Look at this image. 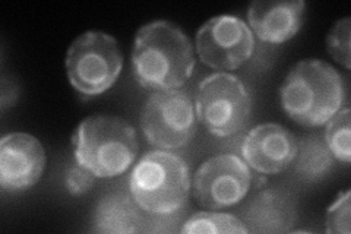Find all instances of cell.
Masks as SVG:
<instances>
[{"label": "cell", "instance_id": "obj_1", "mask_svg": "<svg viewBox=\"0 0 351 234\" xmlns=\"http://www.w3.org/2000/svg\"><path fill=\"white\" fill-rule=\"evenodd\" d=\"M132 66L136 82L145 90H179L195 71L191 40L173 22L152 21L136 32Z\"/></svg>", "mask_w": 351, "mask_h": 234}, {"label": "cell", "instance_id": "obj_2", "mask_svg": "<svg viewBox=\"0 0 351 234\" xmlns=\"http://www.w3.org/2000/svg\"><path fill=\"white\" fill-rule=\"evenodd\" d=\"M287 116L306 128L326 125L346 103L343 76L326 62L302 60L289 72L280 88Z\"/></svg>", "mask_w": 351, "mask_h": 234}, {"label": "cell", "instance_id": "obj_3", "mask_svg": "<svg viewBox=\"0 0 351 234\" xmlns=\"http://www.w3.org/2000/svg\"><path fill=\"white\" fill-rule=\"evenodd\" d=\"M72 143L76 164L100 179L123 174L139 151L135 128L122 117L106 115L81 121Z\"/></svg>", "mask_w": 351, "mask_h": 234}, {"label": "cell", "instance_id": "obj_4", "mask_svg": "<svg viewBox=\"0 0 351 234\" xmlns=\"http://www.w3.org/2000/svg\"><path fill=\"white\" fill-rule=\"evenodd\" d=\"M191 170L180 155L156 150L147 152L129 176V194L147 214H178L188 202Z\"/></svg>", "mask_w": 351, "mask_h": 234}, {"label": "cell", "instance_id": "obj_5", "mask_svg": "<svg viewBox=\"0 0 351 234\" xmlns=\"http://www.w3.org/2000/svg\"><path fill=\"white\" fill-rule=\"evenodd\" d=\"M195 110L197 120L211 135L228 138L247 125L252 95L239 76L217 72L197 85Z\"/></svg>", "mask_w": 351, "mask_h": 234}, {"label": "cell", "instance_id": "obj_6", "mask_svg": "<svg viewBox=\"0 0 351 234\" xmlns=\"http://www.w3.org/2000/svg\"><path fill=\"white\" fill-rule=\"evenodd\" d=\"M123 69V54L117 41L101 31H86L66 54L71 85L85 97H97L114 85Z\"/></svg>", "mask_w": 351, "mask_h": 234}, {"label": "cell", "instance_id": "obj_7", "mask_svg": "<svg viewBox=\"0 0 351 234\" xmlns=\"http://www.w3.org/2000/svg\"><path fill=\"white\" fill-rule=\"evenodd\" d=\"M141 129L147 142L158 150H179L197 130L195 100L184 90L156 91L141 113Z\"/></svg>", "mask_w": 351, "mask_h": 234}, {"label": "cell", "instance_id": "obj_8", "mask_svg": "<svg viewBox=\"0 0 351 234\" xmlns=\"http://www.w3.org/2000/svg\"><path fill=\"white\" fill-rule=\"evenodd\" d=\"M196 51L204 65L215 71H236L255 51V36L243 19L219 15L196 32Z\"/></svg>", "mask_w": 351, "mask_h": 234}, {"label": "cell", "instance_id": "obj_9", "mask_svg": "<svg viewBox=\"0 0 351 234\" xmlns=\"http://www.w3.org/2000/svg\"><path fill=\"white\" fill-rule=\"evenodd\" d=\"M252 183L250 167L234 154H219L201 164L193 176V196L208 209H224L243 200Z\"/></svg>", "mask_w": 351, "mask_h": 234}, {"label": "cell", "instance_id": "obj_10", "mask_svg": "<svg viewBox=\"0 0 351 234\" xmlns=\"http://www.w3.org/2000/svg\"><path fill=\"white\" fill-rule=\"evenodd\" d=\"M46 167V152L29 133H8L0 139V186L6 192H22L34 186Z\"/></svg>", "mask_w": 351, "mask_h": 234}, {"label": "cell", "instance_id": "obj_11", "mask_svg": "<svg viewBox=\"0 0 351 234\" xmlns=\"http://www.w3.org/2000/svg\"><path fill=\"white\" fill-rule=\"evenodd\" d=\"M241 159L262 174H277L293 164L298 154V141L293 133L277 124H262L241 142Z\"/></svg>", "mask_w": 351, "mask_h": 234}, {"label": "cell", "instance_id": "obj_12", "mask_svg": "<svg viewBox=\"0 0 351 234\" xmlns=\"http://www.w3.org/2000/svg\"><path fill=\"white\" fill-rule=\"evenodd\" d=\"M240 220L249 233H290L298 221V204L284 189H265L241 209Z\"/></svg>", "mask_w": 351, "mask_h": 234}, {"label": "cell", "instance_id": "obj_13", "mask_svg": "<svg viewBox=\"0 0 351 234\" xmlns=\"http://www.w3.org/2000/svg\"><path fill=\"white\" fill-rule=\"evenodd\" d=\"M306 3L303 0H272L250 3L247 21L252 32L269 44H281L293 38L302 28Z\"/></svg>", "mask_w": 351, "mask_h": 234}, {"label": "cell", "instance_id": "obj_14", "mask_svg": "<svg viewBox=\"0 0 351 234\" xmlns=\"http://www.w3.org/2000/svg\"><path fill=\"white\" fill-rule=\"evenodd\" d=\"M145 213L132 195L123 191H113L104 195L97 204L93 215L95 233L103 234H130L144 230Z\"/></svg>", "mask_w": 351, "mask_h": 234}, {"label": "cell", "instance_id": "obj_15", "mask_svg": "<svg viewBox=\"0 0 351 234\" xmlns=\"http://www.w3.org/2000/svg\"><path fill=\"white\" fill-rule=\"evenodd\" d=\"M335 159L321 137H307L298 142L294 169L303 180L317 182L332 170Z\"/></svg>", "mask_w": 351, "mask_h": 234}, {"label": "cell", "instance_id": "obj_16", "mask_svg": "<svg viewBox=\"0 0 351 234\" xmlns=\"http://www.w3.org/2000/svg\"><path fill=\"white\" fill-rule=\"evenodd\" d=\"M183 234H245L249 233L241 220L226 213H197L183 222Z\"/></svg>", "mask_w": 351, "mask_h": 234}, {"label": "cell", "instance_id": "obj_17", "mask_svg": "<svg viewBox=\"0 0 351 234\" xmlns=\"http://www.w3.org/2000/svg\"><path fill=\"white\" fill-rule=\"evenodd\" d=\"M351 116L350 108L343 107L338 113L328 121L325 129V143L331 151L332 157L343 164H350L351 160Z\"/></svg>", "mask_w": 351, "mask_h": 234}, {"label": "cell", "instance_id": "obj_18", "mask_svg": "<svg viewBox=\"0 0 351 234\" xmlns=\"http://www.w3.org/2000/svg\"><path fill=\"white\" fill-rule=\"evenodd\" d=\"M350 32L351 19L344 18L335 22V25L328 32L326 50L332 59L341 63L346 69H350Z\"/></svg>", "mask_w": 351, "mask_h": 234}, {"label": "cell", "instance_id": "obj_19", "mask_svg": "<svg viewBox=\"0 0 351 234\" xmlns=\"http://www.w3.org/2000/svg\"><path fill=\"white\" fill-rule=\"evenodd\" d=\"M350 191L339 194L326 211V233H350Z\"/></svg>", "mask_w": 351, "mask_h": 234}, {"label": "cell", "instance_id": "obj_20", "mask_svg": "<svg viewBox=\"0 0 351 234\" xmlns=\"http://www.w3.org/2000/svg\"><path fill=\"white\" fill-rule=\"evenodd\" d=\"M94 177L95 176L88 172L86 169H84V167L76 165L66 172L64 186L71 195L80 196L86 194L88 191H91V187L94 185Z\"/></svg>", "mask_w": 351, "mask_h": 234}]
</instances>
